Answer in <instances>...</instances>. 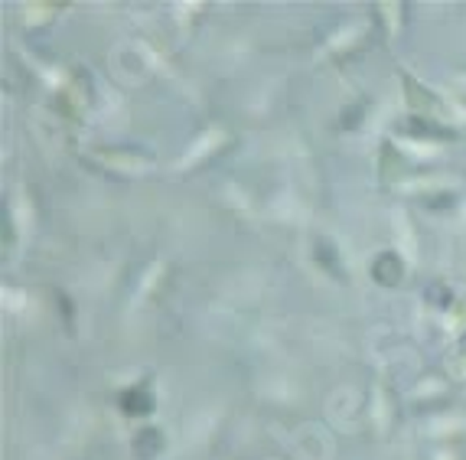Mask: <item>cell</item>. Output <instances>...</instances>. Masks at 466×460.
Returning <instances> with one entry per match:
<instances>
[{
  "instance_id": "obj_1",
  "label": "cell",
  "mask_w": 466,
  "mask_h": 460,
  "mask_svg": "<svg viewBox=\"0 0 466 460\" xmlns=\"http://www.w3.org/2000/svg\"><path fill=\"white\" fill-rule=\"evenodd\" d=\"M118 402H121V408L127 415H141V412H151V392H147V389H143V385H137V389H131V392H124L121 398H118Z\"/></svg>"
}]
</instances>
